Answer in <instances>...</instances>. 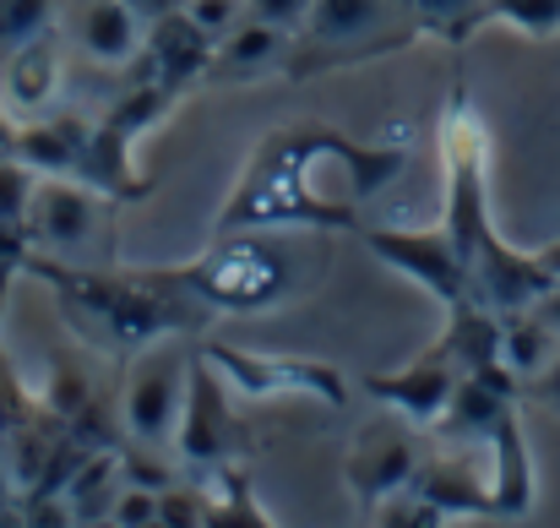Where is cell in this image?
<instances>
[{"label": "cell", "mask_w": 560, "mask_h": 528, "mask_svg": "<svg viewBox=\"0 0 560 528\" xmlns=\"http://www.w3.org/2000/svg\"><path fill=\"white\" fill-rule=\"evenodd\" d=\"M104 524H115V528H153V524H159V491H153V485L126 480V485L115 491V502H109V518H104Z\"/></svg>", "instance_id": "cell-24"}, {"label": "cell", "mask_w": 560, "mask_h": 528, "mask_svg": "<svg viewBox=\"0 0 560 528\" xmlns=\"http://www.w3.org/2000/svg\"><path fill=\"white\" fill-rule=\"evenodd\" d=\"M153 278L196 306L245 317V311H267L289 295V251L256 240L250 229H229L207 256H196L186 267H159Z\"/></svg>", "instance_id": "cell-2"}, {"label": "cell", "mask_w": 560, "mask_h": 528, "mask_svg": "<svg viewBox=\"0 0 560 528\" xmlns=\"http://www.w3.org/2000/svg\"><path fill=\"white\" fill-rule=\"evenodd\" d=\"M250 11L294 33V27H305V16H311V0H250Z\"/></svg>", "instance_id": "cell-30"}, {"label": "cell", "mask_w": 560, "mask_h": 528, "mask_svg": "<svg viewBox=\"0 0 560 528\" xmlns=\"http://www.w3.org/2000/svg\"><path fill=\"white\" fill-rule=\"evenodd\" d=\"M517 27L528 38H556L560 33V0H474V11L452 27V44H463L474 27Z\"/></svg>", "instance_id": "cell-20"}, {"label": "cell", "mask_w": 560, "mask_h": 528, "mask_svg": "<svg viewBox=\"0 0 560 528\" xmlns=\"http://www.w3.org/2000/svg\"><path fill=\"white\" fill-rule=\"evenodd\" d=\"M534 317H539V322H545V328L560 338V284H550V289L534 300Z\"/></svg>", "instance_id": "cell-31"}, {"label": "cell", "mask_w": 560, "mask_h": 528, "mask_svg": "<svg viewBox=\"0 0 560 528\" xmlns=\"http://www.w3.org/2000/svg\"><path fill=\"white\" fill-rule=\"evenodd\" d=\"M354 240H360L365 251H375L386 267H397V273H408L413 284H424L441 306L474 295L468 262H463L457 240L446 234V223H441V229H381V223H360Z\"/></svg>", "instance_id": "cell-10"}, {"label": "cell", "mask_w": 560, "mask_h": 528, "mask_svg": "<svg viewBox=\"0 0 560 528\" xmlns=\"http://www.w3.org/2000/svg\"><path fill=\"white\" fill-rule=\"evenodd\" d=\"M490 491H495V518H523L534 507V469H528V441L517 431V409H506L490 431Z\"/></svg>", "instance_id": "cell-17"}, {"label": "cell", "mask_w": 560, "mask_h": 528, "mask_svg": "<svg viewBox=\"0 0 560 528\" xmlns=\"http://www.w3.org/2000/svg\"><path fill=\"white\" fill-rule=\"evenodd\" d=\"M33 256L66 267H104L115 256V196L77 175H38L27 202Z\"/></svg>", "instance_id": "cell-3"}, {"label": "cell", "mask_w": 560, "mask_h": 528, "mask_svg": "<svg viewBox=\"0 0 560 528\" xmlns=\"http://www.w3.org/2000/svg\"><path fill=\"white\" fill-rule=\"evenodd\" d=\"M66 0H0V55L27 44L33 33H49L60 22Z\"/></svg>", "instance_id": "cell-22"}, {"label": "cell", "mask_w": 560, "mask_h": 528, "mask_svg": "<svg viewBox=\"0 0 560 528\" xmlns=\"http://www.w3.org/2000/svg\"><path fill=\"white\" fill-rule=\"evenodd\" d=\"M120 485H126V458H120V447H93V452L82 458V469L71 474L60 507H66L71 524H104Z\"/></svg>", "instance_id": "cell-18"}, {"label": "cell", "mask_w": 560, "mask_h": 528, "mask_svg": "<svg viewBox=\"0 0 560 528\" xmlns=\"http://www.w3.org/2000/svg\"><path fill=\"white\" fill-rule=\"evenodd\" d=\"M207 496V524H223V528H267L278 518H267V507L256 502L250 491V474L240 463H218L207 474H190Z\"/></svg>", "instance_id": "cell-19"}, {"label": "cell", "mask_w": 560, "mask_h": 528, "mask_svg": "<svg viewBox=\"0 0 560 528\" xmlns=\"http://www.w3.org/2000/svg\"><path fill=\"white\" fill-rule=\"evenodd\" d=\"M27 262H33L27 223H11V218H0V267H27Z\"/></svg>", "instance_id": "cell-29"}, {"label": "cell", "mask_w": 560, "mask_h": 528, "mask_svg": "<svg viewBox=\"0 0 560 528\" xmlns=\"http://www.w3.org/2000/svg\"><path fill=\"white\" fill-rule=\"evenodd\" d=\"M419 33V16L402 0H311L305 38H294L305 55L289 60V71H316V66H343V60H371Z\"/></svg>", "instance_id": "cell-4"}, {"label": "cell", "mask_w": 560, "mask_h": 528, "mask_svg": "<svg viewBox=\"0 0 560 528\" xmlns=\"http://www.w3.org/2000/svg\"><path fill=\"white\" fill-rule=\"evenodd\" d=\"M534 256L545 262V273H550V278H556V284H560V240H550V245H539Z\"/></svg>", "instance_id": "cell-32"}, {"label": "cell", "mask_w": 560, "mask_h": 528, "mask_svg": "<svg viewBox=\"0 0 560 528\" xmlns=\"http://www.w3.org/2000/svg\"><path fill=\"white\" fill-rule=\"evenodd\" d=\"M201 354L218 365V376L229 387H240L245 398H283V392H311L332 409L349 403V381L338 365L327 359H294V354H250L229 349V344H201Z\"/></svg>", "instance_id": "cell-9"}, {"label": "cell", "mask_w": 560, "mask_h": 528, "mask_svg": "<svg viewBox=\"0 0 560 528\" xmlns=\"http://www.w3.org/2000/svg\"><path fill=\"white\" fill-rule=\"evenodd\" d=\"M55 93H60V38H55V27L33 33L27 44L0 55V110L5 115H16V120L49 115Z\"/></svg>", "instance_id": "cell-14"}, {"label": "cell", "mask_w": 560, "mask_h": 528, "mask_svg": "<svg viewBox=\"0 0 560 528\" xmlns=\"http://www.w3.org/2000/svg\"><path fill=\"white\" fill-rule=\"evenodd\" d=\"M289 49H294L289 27H278V22H267V16H256V11H250L234 33H223V38H218V55H212V71H207V77L245 82V77H261V71L289 66Z\"/></svg>", "instance_id": "cell-16"}, {"label": "cell", "mask_w": 560, "mask_h": 528, "mask_svg": "<svg viewBox=\"0 0 560 528\" xmlns=\"http://www.w3.org/2000/svg\"><path fill=\"white\" fill-rule=\"evenodd\" d=\"M419 463H424L419 425H413V420H402V414L392 409L386 420H371V425L354 436V447H349V458H343V480H349V491H354L360 513L375 524V513H381L392 496L413 491Z\"/></svg>", "instance_id": "cell-8"}, {"label": "cell", "mask_w": 560, "mask_h": 528, "mask_svg": "<svg viewBox=\"0 0 560 528\" xmlns=\"http://www.w3.org/2000/svg\"><path fill=\"white\" fill-rule=\"evenodd\" d=\"M120 458H126V480H137V485H153V491L175 485V469H170V463H159V458H142V452H126V447H120Z\"/></svg>", "instance_id": "cell-28"}, {"label": "cell", "mask_w": 560, "mask_h": 528, "mask_svg": "<svg viewBox=\"0 0 560 528\" xmlns=\"http://www.w3.org/2000/svg\"><path fill=\"white\" fill-rule=\"evenodd\" d=\"M413 491H419L441 518H485V513H495V491H490L485 469L468 463V458H452V452L424 458L419 474H413Z\"/></svg>", "instance_id": "cell-15"}, {"label": "cell", "mask_w": 560, "mask_h": 528, "mask_svg": "<svg viewBox=\"0 0 560 528\" xmlns=\"http://www.w3.org/2000/svg\"><path fill=\"white\" fill-rule=\"evenodd\" d=\"M33 185L38 175L22 164V159H11V153H0V218H11V223H27V202H33Z\"/></svg>", "instance_id": "cell-25"}, {"label": "cell", "mask_w": 560, "mask_h": 528, "mask_svg": "<svg viewBox=\"0 0 560 528\" xmlns=\"http://www.w3.org/2000/svg\"><path fill=\"white\" fill-rule=\"evenodd\" d=\"M60 27L98 66H131L142 49V33H148V22L131 11V0H66Z\"/></svg>", "instance_id": "cell-13"}, {"label": "cell", "mask_w": 560, "mask_h": 528, "mask_svg": "<svg viewBox=\"0 0 560 528\" xmlns=\"http://www.w3.org/2000/svg\"><path fill=\"white\" fill-rule=\"evenodd\" d=\"M457 381H463V365H457L452 349L435 338V349H424L413 365L381 370V376H371L365 387H371L386 409H397L402 420H413L419 431H435L441 414H446V403H452V392H457Z\"/></svg>", "instance_id": "cell-12"}, {"label": "cell", "mask_w": 560, "mask_h": 528, "mask_svg": "<svg viewBox=\"0 0 560 528\" xmlns=\"http://www.w3.org/2000/svg\"><path fill=\"white\" fill-rule=\"evenodd\" d=\"M190 381V349H180V333H164L153 344L137 349V365L126 376L120 392V420L126 436L137 447H164L180 425V403H186Z\"/></svg>", "instance_id": "cell-6"}, {"label": "cell", "mask_w": 560, "mask_h": 528, "mask_svg": "<svg viewBox=\"0 0 560 528\" xmlns=\"http://www.w3.org/2000/svg\"><path fill=\"white\" fill-rule=\"evenodd\" d=\"M212 55H218V38L190 16L186 5L164 11L148 22L142 33V49H137V66H142V82H164V88H190L212 71Z\"/></svg>", "instance_id": "cell-11"}, {"label": "cell", "mask_w": 560, "mask_h": 528, "mask_svg": "<svg viewBox=\"0 0 560 528\" xmlns=\"http://www.w3.org/2000/svg\"><path fill=\"white\" fill-rule=\"evenodd\" d=\"M186 11L212 38H223V33H234V27L250 16V0H186Z\"/></svg>", "instance_id": "cell-26"}, {"label": "cell", "mask_w": 560, "mask_h": 528, "mask_svg": "<svg viewBox=\"0 0 560 528\" xmlns=\"http://www.w3.org/2000/svg\"><path fill=\"white\" fill-rule=\"evenodd\" d=\"M223 387L229 381L218 376V365L201 349L190 354V381H186V403H180V431H175L186 474H207L218 463H234L250 447V425L229 409Z\"/></svg>", "instance_id": "cell-7"}, {"label": "cell", "mask_w": 560, "mask_h": 528, "mask_svg": "<svg viewBox=\"0 0 560 528\" xmlns=\"http://www.w3.org/2000/svg\"><path fill=\"white\" fill-rule=\"evenodd\" d=\"M88 398H93L88 370H82L77 359H60V365H55V376H49V392H44V414L66 425V420H71V414H77Z\"/></svg>", "instance_id": "cell-23"}, {"label": "cell", "mask_w": 560, "mask_h": 528, "mask_svg": "<svg viewBox=\"0 0 560 528\" xmlns=\"http://www.w3.org/2000/svg\"><path fill=\"white\" fill-rule=\"evenodd\" d=\"M11 273H16V267H0V300H5V284H11Z\"/></svg>", "instance_id": "cell-34"}, {"label": "cell", "mask_w": 560, "mask_h": 528, "mask_svg": "<svg viewBox=\"0 0 560 528\" xmlns=\"http://www.w3.org/2000/svg\"><path fill=\"white\" fill-rule=\"evenodd\" d=\"M441 164H446V234L457 240L463 262H474L479 234L495 223L490 218V196H485V164H490V137L485 120L474 115L468 93L457 88L441 120Z\"/></svg>", "instance_id": "cell-5"}, {"label": "cell", "mask_w": 560, "mask_h": 528, "mask_svg": "<svg viewBox=\"0 0 560 528\" xmlns=\"http://www.w3.org/2000/svg\"><path fill=\"white\" fill-rule=\"evenodd\" d=\"M408 164L402 137L397 142H349L327 120H289L272 137L256 142L240 185L229 191L218 213V234L229 229H360V202L332 191L327 175H354L371 191L392 185Z\"/></svg>", "instance_id": "cell-1"}, {"label": "cell", "mask_w": 560, "mask_h": 528, "mask_svg": "<svg viewBox=\"0 0 560 528\" xmlns=\"http://www.w3.org/2000/svg\"><path fill=\"white\" fill-rule=\"evenodd\" d=\"M413 16H419V27H435V33H446L452 38V27L474 11V0H402Z\"/></svg>", "instance_id": "cell-27"}, {"label": "cell", "mask_w": 560, "mask_h": 528, "mask_svg": "<svg viewBox=\"0 0 560 528\" xmlns=\"http://www.w3.org/2000/svg\"><path fill=\"white\" fill-rule=\"evenodd\" d=\"M550 344H556V333L534 317V306L501 317V354H506V365H512L517 376H539L545 359H550Z\"/></svg>", "instance_id": "cell-21"}, {"label": "cell", "mask_w": 560, "mask_h": 528, "mask_svg": "<svg viewBox=\"0 0 560 528\" xmlns=\"http://www.w3.org/2000/svg\"><path fill=\"white\" fill-rule=\"evenodd\" d=\"M539 392H545V398H556V403H560V365L550 370V376H545V387H539Z\"/></svg>", "instance_id": "cell-33"}]
</instances>
